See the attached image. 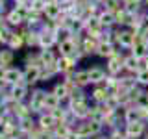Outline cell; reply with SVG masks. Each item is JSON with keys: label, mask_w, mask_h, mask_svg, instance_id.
<instances>
[{"label": "cell", "mask_w": 148, "mask_h": 139, "mask_svg": "<svg viewBox=\"0 0 148 139\" xmlns=\"http://www.w3.org/2000/svg\"><path fill=\"white\" fill-rule=\"evenodd\" d=\"M37 124H39V128H43V130H52L56 124H58V120H56V117L52 113H50V111H43V113L41 115H37Z\"/></svg>", "instance_id": "obj_16"}, {"label": "cell", "mask_w": 148, "mask_h": 139, "mask_svg": "<svg viewBox=\"0 0 148 139\" xmlns=\"http://www.w3.org/2000/svg\"><path fill=\"white\" fill-rule=\"evenodd\" d=\"M143 4H145V8L148 9V0H143Z\"/></svg>", "instance_id": "obj_35"}, {"label": "cell", "mask_w": 148, "mask_h": 139, "mask_svg": "<svg viewBox=\"0 0 148 139\" xmlns=\"http://www.w3.org/2000/svg\"><path fill=\"white\" fill-rule=\"evenodd\" d=\"M135 80L139 85H143V87H148V69L143 67L141 71H137L135 72Z\"/></svg>", "instance_id": "obj_27"}, {"label": "cell", "mask_w": 148, "mask_h": 139, "mask_svg": "<svg viewBox=\"0 0 148 139\" xmlns=\"http://www.w3.org/2000/svg\"><path fill=\"white\" fill-rule=\"evenodd\" d=\"M63 13V9H61V4H58V2H50V4H46V8H45V19H48V21H56L59 15Z\"/></svg>", "instance_id": "obj_21"}, {"label": "cell", "mask_w": 148, "mask_h": 139, "mask_svg": "<svg viewBox=\"0 0 148 139\" xmlns=\"http://www.w3.org/2000/svg\"><path fill=\"white\" fill-rule=\"evenodd\" d=\"M58 37H56V32H43L39 30V48H56L58 45Z\"/></svg>", "instance_id": "obj_14"}, {"label": "cell", "mask_w": 148, "mask_h": 139, "mask_svg": "<svg viewBox=\"0 0 148 139\" xmlns=\"http://www.w3.org/2000/svg\"><path fill=\"white\" fill-rule=\"evenodd\" d=\"M78 59L76 58H61L59 56V59H58V69H59V74L61 76H65V74H71V72H74L78 69Z\"/></svg>", "instance_id": "obj_9"}, {"label": "cell", "mask_w": 148, "mask_h": 139, "mask_svg": "<svg viewBox=\"0 0 148 139\" xmlns=\"http://www.w3.org/2000/svg\"><path fill=\"white\" fill-rule=\"evenodd\" d=\"M59 104H61V100L48 89V93H46V96H45V111H52L56 108H59Z\"/></svg>", "instance_id": "obj_25"}, {"label": "cell", "mask_w": 148, "mask_h": 139, "mask_svg": "<svg viewBox=\"0 0 148 139\" xmlns=\"http://www.w3.org/2000/svg\"><path fill=\"white\" fill-rule=\"evenodd\" d=\"M56 50H58V54L61 56V58H71V56L76 54L78 46L72 39H67V41H59V43L56 45Z\"/></svg>", "instance_id": "obj_10"}, {"label": "cell", "mask_w": 148, "mask_h": 139, "mask_svg": "<svg viewBox=\"0 0 148 139\" xmlns=\"http://www.w3.org/2000/svg\"><path fill=\"white\" fill-rule=\"evenodd\" d=\"M74 130L82 136V139H92V137L104 133V124L92 122V120L87 119V120H78V124L74 126Z\"/></svg>", "instance_id": "obj_1"}, {"label": "cell", "mask_w": 148, "mask_h": 139, "mask_svg": "<svg viewBox=\"0 0 148 139\" xmlns=\"http://www.w3.org/2000/svg\"><path fill=\"white\" fill-rule=\"evenodd\" d=\"M95 2H98V4H102V6H104V4L108 2V0H95Z\"/></svg>", "instance_id": "obj_34"}, {"label": "cell", "mask_w": 148, "mask_h": 139, "mask_svg": "<svg viewBox=\"0 0 148 139\" xmlns=\"http://www.w3.org/2000/svg\"><path fill=\"white\" fill-rule=\"evenodd\" d=\"M108 98H109V91L106 89L102 83L89 87V100L92 102V104H104Z\"/></svg>", "instance_id": "obj_5"}, {"label": "cell", "mask_w": 148, "mask_h": 139, "mask_svg": "<svg viewBox=\"0 0 148 139\" xmlns=\"http://www.w3.org/2000/svg\"><path fill=\"white\" fill-rule=\"evenodd\" d=\"M54 93L56 96H58L59 100H65V98H69V95H71V91H69V87L65 85V83L59 80V82H56L54 85H52V89H50Z\"/></svg>", "instance_id": "obj_24"}, {"label": "cell", "mask_w": 148, "mask_h": 139, "mask_svg": "<svg viewBox=\"0 0 148 139\" xmlns=\"http://www.w3.org/2000/svg\"><path fill=\"white\" fill-rule=\"evenodd\" d=\"M0 139H8V136H6V133H4V136H0Z\"/></svg>", "instance_id": "obj_36"}, {"label": "cell", "mask_w": 148, "mask_h": 139, "mask_svg": "<svg viewBox=\"0 0 148 139\" xmlns=\"http://www.w3.org/2000/svg\"><path fill=\"white\" fill-rule=\"evenodd\" d=\"M6 71H8V67L0 65V80H4V76H6Z\"/></svg>", "instance_id": "obj_31"}, {"label": "cell", "mask_w": 148, "mask_h": 139, "mask_svg": "<svg viewBox=\"0 0 148 139\" xmlns=\"http://www.w3.org/2000/svg\"><path fill=\"white\" fill-rule=\"evenodd\" d=\"M30 93H32V87L28 85L24 80H21L18 83H15V85L9 87V95L13 96V100H15V102H28Z\"/></svg>", "instance_id": "obj_2"}, {"label": "cell", "mask_w": 148, "mask_h": 139, "mask_svg": "<svg viewBox=\"0 0 148 139\" xmlns=\"http://www.w3.org/2000/svg\"><path fill=\"white\" fill-rule=\"evenodd\" d=\"M146 132H148V124L145 122V120H137V122H128V124H124V133H126V137L143 139Z\"/></svg>", "instance_id": "obj_3"}, {"label": "cell", "mask_w": 148, "mask_h": 139, "mask_svg": "<svg viewBox=\"0 0 148 139\" xmlns=\"http://www.w3.org/2000/svg\"><path fill=\"white\" fill-rule=\"evenodd\" d=\"M71 130H72L71 126H67V124H63V122H58L52 130H50V132H52L54 139H65V136H67Z\"/></svg>", "instance_id": "obj_26"}, {"label": "cell", "mask_w": 148, "mask_h": 139, "mask_svg": "<svg viewBox=\"0 0 148 139\" xmlns=\"http://www.w3.org/2000/svg\"><path fill=\"white\" fill-rule=\"evenodd\" d=\"M143 67H145V69H148V56H146L145 59H143Z\"/></svg>", "instance_id": "obj_33"}, {"label": "cell", "mask_w": 148, "mask_h": 139, "mask_svg": "<svg viewBox=\"0 0 148 139\" xmlns=\"http://www.w3.org/2000/svg\"><path fill=\"white\" fill-rule=\"evenodd\" d=\"M141 69H143V59L137 58V56H133L132 52H126V56H124V71L135 74L137 71H141Z\"/></svg>", "instance_id": "obj_13"}, {"label": "cell", "mask_w": 148, "mask_h": 139, "mask_svg": "<svg viewBox=\"0 0 148 139\" xmlns=\"http://www.w3.org/2000/svg\"><path fill=\"white\" fill-rule=\"evenodd\" d=\"M104 8L108 9V11L115 13V11H119L120 8H124V2H122V0H108V2L104 4Z\"/></svg>", "instance_id": "obj_28"}, {"label": "cell", "mask_w": 148, "mask_h": 139, "mask_svg": "<svg viewBox=\"0 0 148 139\" xmlns=\"http://www.w3.org/2000/svg\"><path fill=\"white\" fill-rule=\"evenodd\" d=\"M137 120H143L141 119V109L139 106H130V108H124V124L128 122H137Z\"/></svg>", "instance_id": "obj_22"}, {"label": "cell", "mask_w": 148, "mask_h": 139, "mask_svg": "<svg viewBox=\"0 0 148 139\" xmlns=\"http://www.w3.org/2000/svg\"><path fill=\"white\" fill-rule=\"evenodd\" d=\"M98 45H100V39H98V37L85 34V37H83V43H82L80 48L91 58V56H95V54H96V48H98Z\"/></svg>", "instance_id": "obj_12"}, {"label": "cell", "mask_w": 148, "mask_h": 139, "mask_svg": "<svg viewBox=\"0 0 148 139\" xmlns=\"http://www.w3.org/2000/svg\"><path fill=\"white\" fill-rule=\"evenodd\" d=\"M21 80H24V69H22L21 65H11V67H8L4 82L11 87V85H15V83H18Z\"/></svg>", "instance_id": "obj_6"}, {"label": "cell", "mask_w": 148, "mask_h": 139, "mask_svg": "<svg viewBox=\"0 0 148 139\" xmlns=\"http://www.w3.org/2000/svg\"><path fill=\"white\" fill-rule=\"evenodd\" d=\"M24 69V82L28 83L30 87H37V85H41V71L43 69L41 67H22Z\"/></svg>", "instance_id": "obj_7"}, {"label": "cell", "mask_w": 148, "mask_h": 139, "mask_svg": "<svg viewBox=\"0 0 148 139\" xmlns=\"http://www.w3.org/2000/svg\"><path fill=\"white\" fill-rule=\"evenodd\" d=\"M65 139H82V136H80V133H78V132H76V130H74V128H72V130H71V132H69V133H67V136H65Z\"/></svg>", "instance_id": "obj_29"}, {"label": "cell", "mask_w": 148, "mask_h": 139, "mask_svg": "<svg viewBox=\"0 0 148 139\" xmlns=\"http://www.w3.org/2000/svg\"><path fill=\"white\" fill-rule=\"evenodd\" d=\"M87 72H89V82H91V85L104 83V80L108 78L106 65H102V63H92V65H89V67H87Z\"/></svg>", "instance_id": "obj_4"}, {"label": "cell", "mask_w": 148, "mask_h": 139, "mask_svg": "<svg viewBox=\"0 0 148 139\" xmlns=\"http://www.w3.org/2000/svg\"><path fill=\"white\" fill-rule=\"evenodd\" d=\"M98 19H100L102 26H104L106 30H111V28H115V26H117V21H115V13H113V11H108L106 8L100 11Z\"/></svg>", "instance_id": "obj_20"}, {"label": "cell", "mask_w": 148, "mask_h": 139, "mask_svg": "<svg viewBox=\"0 0 148 139\" xmlns=\"http://www.w3.org/2000/svg\"><path fill=\"white\" fill-rule=\"evenodd\" d=\"M17 4H30V0H11V6H17Z\"/></svg>", "instance_id": "obj_32"}, {"label": "cell", "mask_w": 148, "mask_h": 139, "mask_svg": "<svg viewBox=\"0 0 148 139\" xmlns=\"http://www.w3.org/2000/svg\"><path fill=\"white\" fill-rule=\"evenodd\" d=\"M8 91H9V85L4 80H0V95H6Z\"/></svg>", "instance_id": "obj_30"}, {"label": "cell", "mask_w": 148, "mask_h": 139, "mask_svg": "<svg viewBox=\"0 0 148 139\" xmlns=\"http://www.w3.org/2000/svg\"><path fill=\"white\" fill-rule=\"evenodd\" d=\"M117 50L119 48L113 43H109V41H100V45H98V48H96V54L95 56L98 59H104V61H106V59H109L111 56L117 52Z\"/></svg>", "instance_id": "obj_11"}, {"label": "cell", "mask_w": 148, "mask_h": 139, "mask_svg": "<svg viewBox=\"0 0 148 139\" xmlns=\"http://www.w3.org/2000/svg\"><path fill=\"white\" fill-rule=\"evenodd\" d=\"M6 46H8V48H11V50H15V52H18V50H24V48H26L24 37L18 35V32H17V30H13V34L9 35V39H8Z\"/></svg>", "instance_id": "obj_18"}, {"label": "cell", "mask_w": 148, "mask_h": 139, "mask_svg": "<svg viewBox=\"0 0 148 139\" xmlns=\"http://www.w3.org/2000/svg\"><path fill=\"white\" fill-rule=\"evenodd\" d=\"M39 58H41V69L48 67V65H56L59 59V54L56 48H39Z\"/></svg>", "instance_id": "obj_8"}, {"label": "cell", "mask_w": 148, "mask_h": 139, "mask_svg": "<svg viewBox=\"0 0 148 139\" xmlns=\"http://www.w3.org/2000/svg\"><path fill=\"white\" fill-rule=\"evenodd\" d=\"M17 63V52L8 46H0V65L4 67H11Z\"/></svg>", "instance_id": "obj_17"}, {"label": "cell", "mask_w": 148, "mask_h": 139, "mask_svg": "<svg viewBox=\"0 0 148 139\" xmlns=\"http://www.w3.org/2000/svg\"><path fill=\"white\" fill-rule=\"evenodd\" d=\"M4 21H6L8 24L13 28V30H17V28H21L22 24H24V19H22V15H18L13 8H9V11L4 15Z\"/></svg>", "instance_id": "obj_19"}, {"label": "cell", "mask_w": 148, "mask_h": 139, "mask_svg": "<svg viewBox=\"0 0 148 139\" xmlns=\"http://www.w3.org/2000/svg\"><path fill=\"white\" fill-rule=\"evenodd\" d=\"M102 85L109 91V95H117V93H120V80H119V76H111V74H108V78L104 80Z\"/></svg>", "instance_id": "obj_23"}, {"label": "cell", "mask_w": 148, "mask_h": 139, "mask_svg": "<svg viewBox=\"0 0 148 139\" xmlns=\"http://www.w3.org/2000/svg\"><path fill=\"white\" fill-rule=\"evenodd\" d=\"M143 139H148V132H146V133H145V137H143Z\"/></svg>", "instance_id": "obj_37"}, {"label": "cell", "mask_w": 148, "mask_h": 139, "mask_svg": "<svg viewBox=\"0 0 148 139\" xmlns=\"http://www.w3.org/2000/svg\"><path fill=\"white\" fill-rule=\"evenodd\" d=\"M72 78L74 82H76L78 87H85V89H89L91 87V82H89V72H87V67H78L76 71L72 72Z\"/></svg>", "instance_id": "obj_15"}]
</instances>
